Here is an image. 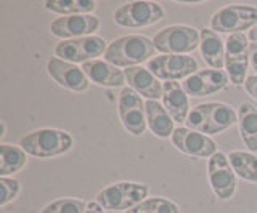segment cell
<instances>
[{"label": "cell", "mask_w": 257, "mask_h": 213, "mask_svg": "<svg viewBox=\"0 0 257 213\" xmlns=\"http://www.w3.org/2000/svg\"><path fill=\"white\" fill-rule=\"evenodd\" d=\"M207 178L217 199L230 200L236 192V173L233 172L228 154L217 152L207 160Z\"/></svg>", "instance_id": "8fae6325"}, {"label": "cell", "mask_w": 257, "mask_h": 213, "mask_svg": "<svg viewBox=\"0 0 257 213\" xmlns=\"http://www.w3.org/2000/svg\"><path fill=\"white\" fill-rule=\"evenodd\" d=\"M44 8L61 16H76V14H92L96 10L95 0H45Z\"/></svg>", "instance_id": "7402d4cb"}, {"label": "cell", "mask_w": 257, "mask_h": 213, "mask_svg": "<svg viewBox=\"0 0 257 213\" xmlns=\"http://www.w3.org/2000/svg\"><path fill=\"white\" fill-rule=\"evenodd\" d=\"M163 106L172 117L175 124H187L190 114L188 94L179 82H164L163 84Z\"/></svg>", "instance_id": "e0dca14e"}, {"label": "cell", "mask_w": 257, "mask_h": 213, "mask_svg": "<svg viewBox=\"0 0 257 213\" xmlns=\"http://www.w3.org/2000/svg\"><path fill=\"white\" fill-rule=\"evenodd\" d=\"M108 50V45L104 38L90 36L82 38H72V40H61L55 46V56L63 61L72 62V64H79V62L95 61L98 56H104Z\"/></svg>", "instance_id": "ba28073f"}, {"label": "cell", "mask_w": 257, "mask_h": 213, "mask_svg": "<svg viewBox=\"0 0 257 213\" xmlns=\"http://www.w3.org/2000/svg\"><path fill=\"white\" fill-rule=\"evenodd\" d=\"M230 78L225 70H217V69H203L198 70L196 74L188 77L187 80L182 82V86L185 93L193 98H203V96H211L222 92L225 86L228 85Z\"/></svg>", "instance_id": "5bb4252c"}, {"label": "cell", "mask_w": 257, "mask_h": 213, "mask_svg": "<svg viewBox=\"0 0 257 213\" xmlns=\"http://www.w3.org/2000/svg\"><path fill=\"white\" fill-rule=\"evenodd\" d=\"M171 141L174 148L179 152L195 157V159H211L214 154H217V144L212 138H209L203 133H198L195 130H190L188 127L175 128Z\"/></svg>", "instance_id": "7c38bea8"}, {"label": "cell", "mask_w": 257, "mask_h": 213, "mask_svg": "<svg viewBox=\"0 0 257 213\" xmlns=\"http://www.w3.org/2000/svg\"><path fill=\"white\" fill-rule=\"evenodd\" d=\"M199 32L190 26H167L153 37V45L161 54H190L199 48Z\"/></svg>", "instance_id": "8992f818"}, {"label": "cell", "mask_w": 257, "mask_h": 213, "mask_svg": "<svg viewBox=\"0 0 257 213\" xmlns=\"http://www.w3.org/2000/svg\"><path fill=\"white\" fill-rule=\"evenodd\" d=\"M125 213H180V207L175 202L166 199V197L155 196L148 197L147 200H143Z\"/></svg>", "instance_id": "484cf974"}, {"label": "cell", "mask_w": 257, "mask_h": 213, "mask_svg": "<svg viewBox=\"0 0 257 213\" xmlns=\"http://www.w3.org/2000/svg\"><path fill=\"white\" fill-rule=\"evenodd\" d=\"M249 62L257 72V44H251V46H249Z\"/></svg>", "instance_id": "f546056e"}, {"label": "cell", "mask_w": 257, "mask_h": 213, "mask_svg": "<svg viewBox=\"0 0 257 213\" xmlns=\"http://www.w3.org/2000/svg\"><path fill=\"white\" fill-rule=\"evenodd\" d=\"M199 53L211 69L222 70L225 68V44L212 29H201Z\"/></svg>", "instance_id": "d6986e66"}, {"label": "cell", "mask_w": 257, "mask_h": 213, "mask_svg": "<svg viewBox=\"0 0 257 213\" xmlns=\"http://www.w3.org/2000/svg\"><path fill=\"white\" fill-rule=\"evenodd\" d=\"M23 151L36 159H52L69 152L74 146V138L68 132L58 128H39L20 140Z\"/></svg>", "instance_id": "3957f363"}, {"label": "cell", "mask_w": 257, "mask_h": 213, "mask_svg": "<svg viewBox=\"0 0 257 213\" xmlns=\"http://www.w3.org/2000/svg\"><path fill=\"white\" fill-rule=\"evenodd\" d=\"M82 70L88 77V80L98 86L117 88V86H122L124 84H127L124 70H120L119 68L101 60L85 62V64H82Z\"/></svg>", "instance_id": "ac0fdd59"}, {"label": "cell", "mask_w": 257, "mask_h": 213, "mask_svg": "<svg viewBox=\"0 0 257 213\" xmlns=\"http://www.w3.org/2000/svg\"><path fill=\"white\" fill-rule=\"evenodd\" d=\"M238 124V111L225 102H203L188 114L187 127L206 136L220 135Z\"/></svg>", "instance_id": "6da1fadb"}, {"label": "cell", "mask_w": 257, "mask_h": 213, "mask_svg": "<svg viewBox=\"0 0 257 213\" xmlns=\"http://www.w3.org/2000/svg\"><path fill=\"white\" fill-rule=\"evenodd\" d=\"M0 189H2V197H0V207H7L8 204L13 202L18 197L21 191V184L18 180L0 176Z\"/></svg>", "instance_id": "83f0119b"}, {"label": "cell", "mask_w": 257, "mask_h": 213, "mask_svg": "<svg viewBox=\"0 0 257 213\" xmlns=\"http://www.w3.org/2000/svg\"><path fill=\"white\" fill-rule=\"evenodd\" d=\"M145 111H147V125L153 135L161 140H167L172 136L175 130L174 120L159 101L147 100L145 101Z\"/></svg>", "instance_id": "ffe728a7"}, {"label": "cell", "mask_w": 257, "mask_h": 213, "mask_svg": "<svg viewBox=\"0 0 257 213\" xmlns=\"http://www.w3.org/2000/svg\"><path fill=\"white\" fill-rule=\"evenodd\" d=\"M153 38L147 36H124L112 40L104 53V61L116 68H137L142 62H148L155 58Z\"/></svg>", "instance_id": "7a4b0ae2"}, {"label": "cell", "mask_w": 257, "mask_h": 213, "mask_svg": "<svg viewBox=\"0 0 257 213\" xmlns=\"http://www.w3.org/2000/svg\"><path fill=\"white\" fill-rule=\"evenodd\" d=\"M244 88H246L249 96L257 101V76H249L247 77V80L244 84Z\"/></svg>", "instance_id": "f1b7e54d"}, {"label": "cell", "mask_w": 257, "mask_h": 213, "mask_svg": "<svg viewBox=\"0 0 257 213\" xmlns=\"http://www.w3.org/2000/svg\"><path fill=\"white\" fill-rule=\"evenodd\" d=\"M164 10L156 2H128L120 5L114 13V22L125 29H140L163 21Z\"/></svg>", "instance_id": "9c48e42d"}, {"label": "cell", "mask_w": 257, "mask_h": 213, "mask_svg": "<svg viewBox=\"0 0 257 213\" xmlns=\"http://www.w3.org/2000/svg\"><path fill=\"white\" fill-rule=\"evenodd\" d=\"M251 66L249 62V53L244 54H225V72L228 74L230 82L235 86L244 85L247 80V69Z\"/></svg>", "instance_id": "d4e9b609"}, {"label": "cell", "mask_w": 257, "mask_h": 213, "mask_svg": "<svg viewBox=\"0 0 257 213\" xmlns=\"http://www.w3.org/2000/svg\"><path fill=\"white\" fill-rule=\"evenodd\" d=\"M247 38H249V42H251V44H257V26L249 30Z\"/></svg>", "instance_id": "1f68e13d"}, {"label": "cell", "mask_w": 257, "mask_h": 213, "mask_svg": "<svg viewBox=\"0 0 257 213\" xmlns=\"http://www.w3.org/2000/svg\"><path fill=\"white\" fill-rule=\"evenodd\" d=\"M100 18L95 14H76V16H60L50 24L52 36L61 40L90 37L100 29Z\"/></svg>", "instance_id": "4fadbf2b"}, {"label": "cell", "mask_w": 257, "mask_h": 213, "mask_svg": "<svg viewBox=\"0 0 257 213\" xmlns=\"http://www.w3.org/2000/svg\"><path fill=\"white\" fill-rule=\"evenodd\" d=\"M47 74L63 88L76 93L87 92L88 85H90V80H88L82 68L56 56H52L47 61Z\"/></svg>", "instance_id": "9a60e30c"}, {"label": "cell", "mask_w": 257, "mask_h": 213, "mask_svg": "<svg viewBox=\"0 0 257 213\" xmlns=\"http://www.w3.org/2000/svg\"><path fill=\"white\" fill-rule=\"evenodd\" d=\"M104 210L98 202H87V208L85 213H104Z\"/></svg>", "instance_id": "4dcf8cb0"}, {"label": "cell", "mask_w": 257, "mask_h": 213, "mask_svg": "<svg viewBox=\"0 0 257 213\" xmlns=\"http://www.w3.org/2000/svg\"><path fill=\"white\" fill-rule=\"evenodd\" d=\"M117 112L122 127L132 136H142L147 125V111H145V102L139 93H135L132 88L120 90L117 98Z\"/></svg>", "instance_id": "30bf717a"}, {"label": "cell", "mask_w": 257, "mask_h": 213, "mask_svg": "<svg viewBox=\"0 0 257 213\" xmlns=\"http://www.w3.org/2000/svg\"><path fill=\"white\" fill-rule=\"evenodd\" d=\"M28 164V154L23 148L2 143L0 144V176H10L21 172Z\"/></svg>", "instance_id": "603a6c76"}, {"label": "cell", "mask_w": 257, "mask_h": 213, "mask_svg": "<svg viewBox=\"0 0 257 213\" xmlns=\"http://www.w3.org/2000/svg\"><path fill=\"white\" fill-rule=\"evenodd\" d=\"M150 188L137 181H119V183L103 188L96 194L95 202H98L108 212H128L139 204L148 199Z\"/></svg>", "instance_id": "277c9868"}, {"label": "cell", "mask_w": 257, "mask_h": 213, "mask_svg": "<svg viewBox=\"0 0 257 213\" xmlns=\"http://www.w3.org/2000/svg\"><path fill=\"white\" fill-rule=\"evenodd\" d=\"M87 202L74 197H63L50 202L42 208L40 213H85Z\"/></svg>", "instance_id": "4316f807"}, {"label": "cell", "mask_w": 257, "mask_h": 213, "mask_svg": "<svg viewBox=\"0 0 257 213\" xmlns=\"http://www.w3.org/2000/svg\"><path fill=\"white\" fill-rule=\"evenodd\" d=\"M125 82L128 88H132L135 93H139L142 98L147 100H163V85L158 78L153 76L147 68L137 66L124 69Z\"/></svg>", "instance_id": "2e32d148"}, {"label": "cell", "mask_w": 257, "mask_h": 213, "mask_svg": "<svg viewBox=\"0 0 257 213\" xmlns=\"http://www.w3.org/2000/svg\"><path fill=\"white\" fill-rule=\"evenodd\" d=\"M238 130L249 152H257V109L251 102H241L238 108Z\"/></svg>", "instance_id": "44dd1931"}, {"label": "cell", "mask_w": 257, "mask_h": 213, "mask_svg": "<svg viewBox=\"0 0 257 213\" xmlns=\"http://www.w3.org/2000/svg\"><path fill=\"white\" fill-rule=\"evenodd\" d=\"M147 69L158 80L179 82L198 72V62L188 54H158L147 62Z\"/></svg>", "instance_id": "52a82bcc"}, {"label": "cell", "mask_w": 257, "mask_h": 213, "mask_svg": "<svg viewBox=\"0 0 257 213\" xmlns=\"http://www.w3.org/2000/svg\"><path fill=\"white\" fill-rule=\"evenodd\" d=\"M233 172L241 180L257 184V156L246 151H231L228 154Z\"/></svg>", "instance_id": "cb8c5ba5"}, {"label": "cell", "mask_w": 257, "mask_h": 213, "mask_svg": "<svg viewBox=\"0 0 257 213\" xmlns=\"http://www.w3.org/2000/svg\"><path fill=\"white\" fill-rule=\"evenodd\" d=\"M209 26L215 34H243L257 26V8L251 5H228L215 12Z\"/></svg>", "instance_id": "5b68a950"}]
</instances>
